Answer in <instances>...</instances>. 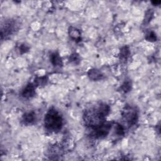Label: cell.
<instances>
[{"mask_svg":"<svg viewBox=\"0 0 161 161\" xmlns=\"http://www.w3.org/2000/svg\"><path fill=\"white\" fill-rule=\"evenodd\" d=\"M28 50H29V47L27 45H25V44L21 45L19 47V51L21 53H25V52H28Z\"/></svg>","mask_w":161,"mask_h":161,"instance_id":"cell-19","label":"cell"},{"mask_svg":"<svg viewBox=\"0 0 161 161\" xmlns=\"http://www.w3.org/2000/svg\"><path fill=\"white\" fill-rule=\"evenodd\" d=\"M122 116L125 122L129 126L135 125L138 118V112L135 108L127 105L125 107L122 112Z\"/></svg>","mask_w":161,"mask_h":161,"instance_id":"cell-3","label":"cell"},{"mask_svg":"<svg viewBox=\"0 0 161 161\" xmlns=\"http://www.w3.org/2000/svg\"><path fill=\"white\" fill-rule=\"evenodd\" d=\"M153 13L152 10L149 9L148 11H147L146 12V14H145V19H144L143 23L145 24L148 23L150 21V20L152 19V18L153 17Z\"/></svg>","mask_w":161,"mask_h":161,"instance_id":"cell-15","label":"cell"},{"mask_svg":"<svg viewBox=\"0 0 161 161\" xmlns=\"http://www.w3.org/2000/svg\"><path fill=\"white\" fill-rule=\"evenodd\" d=\"M63 119L60 114L54 108H50L44 117V126L47 130L57 132L62 129Z\"/></svg>","mask_w":161,"mask_h":161,"instance_id":"cell-2","label":"cell"},{"mask_svg":"<svg viewBox=\"0 0 161 161\" xmlns=\"http://www.w3.org/2000/svg\"><path fill=\"white\" fill-rule=\"evenodd\" d=\"M130 54V51L129 48L127 46H125L122 47L120 50V53H119L120 59L123 60H126Z\"/></svg>","mask_w":161,"mask_h":161,"instance_id":"cell-11","label":"cell"},{"mask_svg":"<svg viewBox=\"0 0 161 161\" xmlns=\"http://www.w3.org/2000/svg\"><path fill=\"white\" fill-rule=\"evenodd\" d=\"M145 39L150 42H155L157 40V35L153 31H150L147 34Z\"/></svg>","mask_w":161,"mask_h":161,"instance_id":"cell-17","label":"cell"},{"mask_svg":"<svg viewBox=\"0 0 161 161\" xmlns=\"http://www.w3.org/2000/svg\"><path fill=\"white\" fill-rule=\"evenodd\" d=\"M87 75L90 79L92 80H99L103 79V74L97 69H92L88 71Z\"/></svg>","mask_w":161,"mask_h":161,"instance_id":"cell-7","label":"cell"},{"mask_svg":"<svg viewBox=\"0 0 161 161\" xmlns=\"http://www.w3.org/2000/svg\"><path fill=\"white\" fill-rule=\"evenodd\" d=\"M50 62L52 63V64L54 66V67H60L62 65V58L60 57L58 53L57 52H54L53 53L51 54L50 57Z\"/></svg>","mask_w":161,"mask_h":161,"instance_id":"cell-9","label":"cell"},{"mask_svg":"<svg viewBox=\"0 0 161 161\" xmlns=\"http://www.w3.org/2000/svg\"><path fill=\"white\" fill-rule=\"evenodd\" d=\"M111 128V124L108 122H104L103 124L94 127L91 129V136L94 138L99 139L106 136Z\"/></svg>","mask_w":161,"mask_h":161,"instance_id":"cell-4","label":"cell"},{"mask_svg":"<svg viewBox=\"0 0 161 161\" xmlns=\"http://www.w3.org/2000/svg\"><path fill=\"white\" fill-rule=\"evenodd\" d=\"M131 89V82L130 80H126L121 86V89L125 92H129Z\"/></svg>","mask_w":161,"mask_h":161,"instance_id":"cell-14","label":"cell"},{"mask_svg":"<svg viewBox=\"0 0 161 161\" xmlns=\"http://www.w3.org/2000/svg\"><path fill=\"white\" fill-rule=\"evenodd\" d=\"M116 133L119 136H122L124 135V128L122 126V125L119 124H117L116 126Z\"/></svg>","mask_w":161,"mask_h":161,"instance_id":"cell-18","label":"cell"},{"mask_svg":"<svg viewBox=\"0 0 161 161\" xmlns=\"http://www.w3.org/2000/svg\"><path fill=\"white\" fill-rule=\"evenodd\" d=\"M152 3L155 6H157L161 3V1H152Z\"/></svg>","mask_w":161,"mask_h":161,"instance_id":"cell-20","label":"cell"},{"mask_svg":"<svg viewBox=\"0 0 161 161\" xmlns=\"http://www.w3.org/2000/svg\"><path fill=\"white\" fill-rule=\"evenodd\" d=\"M47 80H48V78L47 76L39 77L35 79V84L39 86H43L47 84Z\"/></svg>","mask_w":161,"mask_h":161,"instance_id":"cell-13","label":"cell"},{"mask_svg":"<svg viewBox=\"0 0 161 161\" xmlns=\"http://www.w3.org/2000/svg\"><path fill=\"white\" fill-rule=\"evenodd\" d=\"M70 37L76 42H79L80 40V31L74 27H70L69 30Z\"/></svg>","mask_w":161,"mask_h":161,"instance_id":"cell-10","label":"cell"},{"mask_svg":"<svg viewBox=\"0 0 161 161\" xmlns=\"http://www.w3.org/2000/svg\"><path fill=\"white\" fill-rule=\"evenodd\" d=\"M62 149L60 147V146H57L54 145L50 148V154L53 157H57L58 155H60L62 154Z\"/></svg>","mask_w":161,"mask_h":161,"instance_id":"cell-12","label":"cell"},{"mask_svg":"<svg viewBox=\"0 0 161 161\" xmlns=\"http://www.w3.org/2000/svg\"><path fill=\"white\" fill-rule=\"evenodd\" d=\"M35 94V87L33 84L29 83L21 91V96L25 99H30L33 97Z\"/></svg>","mask_w":161,"mask_h":161,"instance_id":"cell-6","label":"cell"},{"mask_svg":"<svg viewBox=\"0 0 161 161\" xmlns=\"http://www.w3.org/2000/svg\"><path fill=\"white\" fill-rule=\"evenodd\" d=\"M36 119L35 114L33 111L25 113L23 116V122L25 125H31Z\"/></svg>","mask_w":161,"mask_h":161,"instance_id":"cell-8","label":"cell"},{"mask_svg":"<svg viewBox=\"0 0 161 161\" xmlns=\"http://www.w3.org/2000/svg\"><path fill=\"white\" fill-rule=\"evenodd\" d=\"M110 111L109 106L105 103H100L86 109L83 114V120L86 126L92 128L104 123L106 117Z\"/></svg>","mask_w":161,"mask_h":161,"instance_id":"cell-1","label":"cell"},{"mask_svg":"<svg viewBox=\"0 0 161 161\" xmlns=\"http://www.w3.org/2000/svg\"><path fill=\"white\" fill-rule=\"evenodd\" d=\"M18 30V23L14 19H9L3 25L1 31V40L6 38L14 34Z\"/></svg>","mask_w":161,"mask_h":161,"instance_id":"cell-5","label":"cell"},{"mask_svg":"<svg viewBox=\"0 0 161 161\" xmlns=\"http://www.w3.org/2000/svg\"><path fill=\"white\" fill-rule=\"evenodd\" d=\"M69 61L72 63H74L75 64H77L80 62V57L77 53H73L70 56Z\"/></svg>","mask_w":161,"mask_h":161,"instance_id":"cell-16","label":"cell"}]
</instances>
